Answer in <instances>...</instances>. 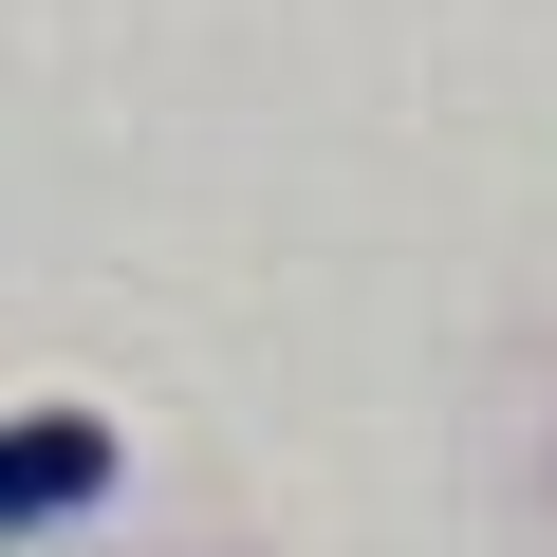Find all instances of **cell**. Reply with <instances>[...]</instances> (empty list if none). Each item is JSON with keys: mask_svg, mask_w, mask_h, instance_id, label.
Segmentation results:
<instances>
[{"mask_svg": "<svg viewBox=\"0 0 557 557\" xmlns=\"http://www.w3.org/2000/svg\"><path fill=\"white\" fill-rule=\"evenodd\" d=\"M112 409H0V539H38V520H94L112 502Z\"/></svg>", "mask_w": 557, "mask_h": 557, "instance_id": "obj_1", "label": "cell"}]
</instances>
